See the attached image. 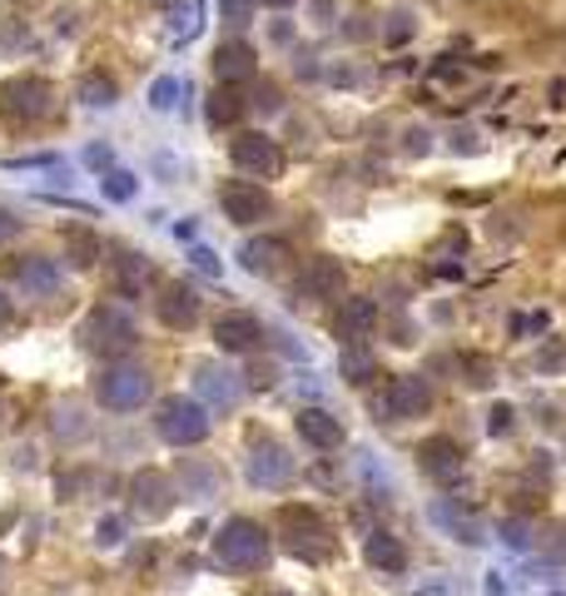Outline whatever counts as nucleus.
Here are the masks:
<instances>
[{
    "label": "nucleus",
    "mask_w": 566,
    "mask_h": 596,
    "mask_svg": "<svg viewBox=\"0 0 566 596\" xmlns=\"http://www.w3.org/2000/svg\"><path fill=\"white\" fill-rule=\"evenodd\" d=\"M268 552H274V531L254 517H229L224 527L209 537V562H215L219 572H239V576L258 572V566L268 562Z\"/></svg>",
    "instance_id": "nucleus-1"
},
{
    "label": "nucleus",
    "mask_w": 566,
    "mask_h": 596,
    "mask_svg": "<svg viewBox=\"0 0 566 596\" xmlns=\"http://www.w3.org/2000/svg\"><path fill=\"white\" fill-rule=\"evenodd\" d=\"M278 537H284V552L299 557L309 566H323L338 557V537L333 527L319 517V507H303V502H289L278 507Z\"/></svg>",
    "instance_id": "nucleus-2"
},
{
    "label": "nucleus",
    "mask_w": 566,
    "mask_h": 596,
    "mask_svg": "<svg viewBox=\"0 0 566 596\" xmlns=\"http://www.w3.org/2000/svg\"><path fill=\"white\" fill-rule=\"evenodd\" d=\"M80 343H85L95 358H105V363H119L125 353H135L139 328H135V318H129L125 304H95L85 314V324H80Z\"/></svg>",
    "instance_id": "nucleus-3"
},
{
    "label": "nucleus",
    "mask_w": 566,
    "mask_h": 596,
    "mask_svg": "<svg viewBox=\"0 0 566 596\" xmlns=\"http://www.w3.org/2000/svg\"><path fill=\"white\" fill-rule=\"evenodd\" d=\"M154 398V378L139 363H105V369L95 373V402L105 412H139L145 402Z\"/></svg>",
    "instance_id": "nucleus-4"
},
{
    "label": "nucleus",
    "mask_w": 566,
    "mask_h": 596,
    "mask_svg": "<svg viewBox=\"0 0 566 596\" xmlns=\"http://www.w3.org/2000/svg\"><path fill=\"white\" fill-rule=\"evenodd\" d=\"M209 408H204L199 398H184V393H174V398H164L160 408H154V433L164 437L170 447H199L204 437H209Z\"/></svg>",
    "instance_id": "nucleus-5"
},
{
    "label": "nucleus",
    "mask_w": 566,
    "mask_h": 596,
    "mask_svg": "<svg viewBox=\"0 0 566 596\" xmlns=\"http://www.w3.org/2000/svg\"><path fill=\"white\" fill-rule=\"evenodd\" d=\"M0 115L11 119L15 130L21 125H41L55 115V85L41 75H15L0 85Z\"/></svg>",
    "instance_id": "nucleus-6"
},
{
    "label": "nucleus",
    "mask_w": 566,
    "mask_h": 596,
    "mask_svg": "<svg viewBox=\"0 0 566 596\" xmlns=\"http://www.w3.org/2000/svg\"><path fill=\"white\" fill-rule=\"evenodd\" d=\"M432 408V388L423 373H397V378H388V388L373 398V412L383 418V423H413V418H423V412Z\"/></svg>",
    "instance_id": "nucleus-7"
},
{
    "label": "nucleus",
    "mask_w": 566,
    "mask_h": 596,
    "mask_svg": "<svg viewBox=\"0 0 566 596\" xmlns=\"http://www.w3.org/2000/svg\"><path fill=\"white\" fill-rule=\"evenodd\" d=\"M244 477H249V488H258V492H284L293 477H299V463L289 457V447H284V443L264 437V443L249 447Z\"/></svg>",
    "instance_id": "nucleus-8"
},
{
    "label": "nucleus",
    "mask_w": 566,
    "mask_h": 596,
    "mask_svg": "<svg viewBox=\"0 0 566 596\" xmlns=\"http://www.w3.org/2000/svg\"><path fill=\"white\" fill-rule=\"evenodd\" d=\"M174 502H180V488H174L160 467H139V472L129 477V507H135L145 522L170 517Z\"/></svg>",
    "instance_id": "nucleus-9"
},
{
    "label": "nucleus",
    "mask_w": 566,
    "mask_h": 596,
    "mask_svg": "<svg viewBox=\"0 0 566 596\" xmlns=\"http://www.w3.org/2000/svg\"><path fill=\"white\" fill-rule=\"evenodd\" d=\"M219 209H224L229 224L249 229V224H264V219L274 214V199H268V189L254 185V179H224V185H219Z\"/></svg>",
    "instance_id": "nucleus-10"
},
{
    "label": "nucleus",
    "mask_w": 566,
    "mask_h": 596,
    "mask_svg": "<svg viewBox=\"0 0 566 596\" xmlns=\"http://www.w3.org/2000/svg\"><path fill=\"white\" fill-rule=\"evenodd\" d=\"M229 160H234V170L258 174V179H278V174H284V150H278V140H268L264 130L234 135V140H229Z\"/></svg>",
    "instance_id": "nucleus-11"
},
{
    "label": "nucleus",
    "mask_w": 566,
    "mask_h": 596,
    "mask_svg": "<svg viewBox=\"0 0 566 596\" xmlns=\"http://www.w3.org/2000/svg\"><path fill=\"white\" fill-rule=\"evenodd\" d=\"M343 289H348V269H343V259H333V254L309 259V264H303V273H299V283H293V293H299V299H309V304L343 299Z\"/></svg>",
    "instance_id": "nucleus-12"
},
{
    "label": "nucleus",
    "mask_w": 566,
    "mask_h": 596,
    "mask_svg": "<svg viewBox=\"0 0 566 596\" xmlns=\"http://www.w3.org/2000/svg\"><path fill=\"white\" fill-rule=\"evenodd\" d=\"M413 457H417V472L432 477V482H458L462 467H467V453H462V443H458V437H448V433L423 437Z\"/></svg>",
    "instance_id": "nucleus-13"
},
{
    "label": "nucleus",
    "mask_w": 566,
    "mask_h": 596,
    "mask_svg": "<svg viewBox=\"0 0 566 596\" xmlns=\"http://www.w3.org/2000/svg\"><path fill=\"white\" fill-rule=\"evenodd\" d=\"M194 398H199L204 408L229 412L244 398V378H239L234 369H224V363H194Z\"/></svg>",
    "instance_id": "nucleus-14"
},
{
    "label": "nucleus",
    "mask_w": 566,
    "mask_h": 596,
    "mask_svg": "<svg viewBox=\"0 0 566 596\" xmlns=\"http://www.w3.org/2000/svg\"><path fill=\"white\" fill-rule=\"evenodd\" d=\"M215 343L224 358H244L264 343V324H258V314H249V308H229V314L215 318Z\"/></svg>",
    "instance_id": "nucleus-15"
},
{
    "label": "nucleus",
    "mask_w": 566,
    "mask_h": 596,
    "mask_svg": "<svg viewBox=\"0 0 566 596\" xmlns=\"http://www.w3.org/2000/svg\"><path fill=\"white\" fill-rule=\"evenodd\" d=\"M11 283L25 299H50V293H60L65 269L55 259H45V254H21V259H11Z\"/></svg>",
    "instance_id": "nucleus-16"
},
{
    "label": "nucleus",
    "mask_w": 566,
    "mask_h": 596,
    "mask_svg": "<svg viewBox=\"0 0 566 596\" xmlns=\"http://www.w3.org/2000/svg\"><path fill=\"white\" fill-rule=\"evenodd\" d=\"M428 517H432V527L448 531L452 542H467V547H482V542H487V531H482L477 512H467L458 498H438V502L428 507Z\"/></svg>",
    "instance_id": "nucleus-17"
},
{
    "label": "nucleus",
    "mask_w": 566,
    "mask_h": 596,
    "mask_svg": "<svg viewBox=\"0 0 566 596\" xmlns=\"http://www.w3.org/2000/svg\"><path fill=\"white\" fill-rule=\"evenodd\" d=\"M215 75L219 85H244V80L258 75V50L249 40H219L215 45Z\"/></svg>",
    "instance_id": "nucleus-18"
},
{
    "label": "nucleus",
    "mask_w": 566,
    "mask_h": 596,
    "mask_svg": "<svg viewBox=\"0 0 566 596\" xmlns=\"http://www.w3.org/2000/svg\"><path fill=\"white\" fill-rule=\"evenodd\" d=\"M154 314H160L164 328L184 334V328L199 324V293H194L189 283H164L160 299H154Z\"/></svg>",
    "instance_id": "nucleus-19"
},
{
    "label": "nucleus",
    "mask_w": 566,
    "mask_h": 596,
    "mask_svg": "<svg viewBox=\"0 0 566 596\" xmlns=\"http://www.w3.org/2000/svg\"><path fill=\"white\" fill-rule=\"evenodd\" d=\"M293 428H299V437L309 447H319V453H333V447H343V423L333 418L328 408H319V402H309V408H299V418H293Z\"/></svg>",
    "instance_id": "nucleus-20"
},
{
    "label": "nucleus",
    "mask_w": 566,
    "mask_h": 596,
    "mask_svg": "<svg viewBox=\"0 0 566 596\" xmlns=\"http://www.w3.org/2000/svg\"><path fill=\"white\" fill-rule=\"evenodd\" d=\"M373 328H378V304H373V299H343L338 318H333L338 343H368Z\"/></svg>",
    "instance_id": "nucleus-21"
},
{
    "label": "nucleus",
    "mask_w": 566,
    "mask_h": 596,
    "mask_svg": "<svg viewBox=\"0 0 566 596\" xmlns=\"http://www.w3.org/2000/svg\"><path fill=\"white\" fill-rule=\"evenodd\" d=\"M109 283H115L119 299H145V283H150V264H145V254L115 249V259H109Z\"/></svg>",
    "instance_id": "nucleus-22"
},
{
    "label": "nucleus",
    "mask_w": 566,
    "mask_h": 596,
    "mask_svg": "<svg viewBox=\"0 0 566 596\" xmlns=\"http://www.w3.org/2000/svg\"><path fill=\"white\" fill-rule=\"evenodd\" d=\"M363 557H368V566L373 572H383V576H403L407 572V547L397 542L393 531H368V542H363Z\"/></svg>",
    "instance_id": "nucleus-23"
},
{
    "label": "nucleus",
    "mask_w": 566,
    "mask_h": 596,
    "mask_svg": "<svg viewBox=\"0 0 566 596\" xmlns=\"http://www.w3.org/2000/svg\"><path fill=\"white\" fill-rule=\"evenodd\" d=\"M289 254H293L289 238H274V234H268V238H249L244 249H239V264H244L249 273H278V264L289 259Z\"/></svg>",
    "instance_id": "nucleus-24"
},
{
    "label": "nucleus",
    "mask_w": 566,
    "mask_h": 596,
    "mask_svg": "<svg viewBox=\"0 0 566 596\" xmlns=\"http://www.w3.org/2000/svg\"><path fill=\"white\" fill-rule=\"evenodd\" d=\"M249 109V100L239 95V85H219L215 95H209V105H204V119L215 125V130H229V125H239Z\"/></svg>",
    "instance_id": "nucleus-25"
},
{
    "label": "nucleus",
    "mask_w": 566,
    "mask_h": 596,
    "mask_svg": "<svg viewBox=\"0 0 566 596\" xmlns=\"http://www.w3.org/2000/svg\"><path fill=\"white\" fill-rule=\"evenodd\" d=\"M338 373H343V383H353V388L373 383V378H378V358H373V348H368V343H343Z\"/></svg>",
    "instance_id": "nucleus-26"
},
{
    "label": "nucleus",
    "mask_w": 566,
    "mask_h": 596,
    "mask_svg": "<svg viewBox=\"0 0 566 596\" xmlns=\"http://www.w3.org/2000/svg\"><path fill=\"white\" fill-rule=\"evenodd\" d=\"M76 95L85 100V105H95V109H109V105H115V100H119V85L105 75V70H90V75L80 80V90H76Z\"/></svg>",
    "instance_id": "nucleus-27"
},
{
    "label": "nucleus",
    "mask_w": 566,
    "mask_h": 596,
    "mask_svg": "<svg viewBox=\"0 0 566 596\" xmlns=\"http://www.w3.org/2000/svg\"><path fill=\"white\" fill-rule=\"evenodd\" d=\"M180 482H184V498H189V502H209V498H215V467L184 463L180 467Z\"/></svg>",
    "instance_id": "nucleus-28"
},
{
    "label": "nucleus",
    "mask_w": 566,
    "mask_h": 596,
    "mask_svg": "<svg viewBox=\"0 0 566 596\" xmlns=\"http://www.w3.org/2000/svg\"><path fill=\"white\" fill-rule=\"evenodd\" d=\"M100 189H105V199H115V204H129V199H135V174L109 170L105 179H100Z\"/></svg>",
    "instance_id": "nucleus-29"
},
{
    "label": "nucleus",
    "mask_w": 566,
    "mask_h": 596,
    "mask_svg": "<svg viewBox=\"0 0 566 596\" xmlns=\"http://www.w3.org/2000/svg\"><path fill=\"white\" fill-rule=\"evenodd\" d=\"M70 249H76V264H80V269H90V264L105 254V249H100V238L85 234V229H70Z\"/></svg>",
    "instance_id": "nucleus-30"
},
{
    "label": "nucleus",
    "mask_w": 566,
    "mask_h": 596,
    "mask_svg": "<svg viewBox=\"0 0 566 596\" xmlns=\"http://www.w3.org/2000/svg\"><path fill=\"white\" fill-rule=\"evenodd\" d=\"M180 95H184V80H174V75H160L150 85V105L154 109H174V100H180Z\"/></svg>",
    "instance_id": "nucleus-31"
},
{
    "label": "nucleus",
    "mask_w": 566,
    "mask_h": 596,
    "mask_svg": "<svg viewBox=\"0 0 566 596\" xmlns=\"http://www.w3.org/2000/svg\"><path fill=\"white\" fill-rule=\"evenodd\" d=\"M462 378H467L472 388H487V383H492V358L467 353V358H462Z\"/></svg>",
    "instance_id": "nucleus-32"
},
{
    "label": "nucleus",
    "mask_w": 566,
    "mask_h": 596,
    "mask_svg": "<svg viewBox=\"0 0 566 596\" xmlns=\"http://www.w3.org/2000/svg\"><path fill=\"white\" fill-rule=\"evenodd\" d=\"M219 15H224L229 31H244L249 15H254V0H219Z\"/></svg>",
    "instance_id": "nucleus-33"
},
{
    "label": "nucleus",
    "mask_w": 566,
    "mask_h": 596,
    "mask_svg": "<svg viewBox=\"0 0 566 596\" xmlns=\"http://www.w3.org/2000/svg\"><path fill=\"white\" fill-rule=\"evenodd\" d=\"M512 428H517V408H512V402H497V408L487 412V433L492 437H507Z\"/></svg>",
    "instance_id": "nucleus-34"
},
{
    "label": "nucleus",
    "mask_w": 566,
    "mask_h": 596,
    "mask_svg": "<svg viewBox=\"0 0 566 596\" xmlns=\"http://www.w3.org/2000/svg\"><path fill=\"white\" fill-rule=\"evenodd\" d=\"M95 542L100 547H119V542H125V517H100L95 522Z\"/></svg>",
    "instance_id": "nucleus-35"
},
{
    "label": "nucleus",
    "mask_w": 566,
    "mask_h": 596,
    "mask_svg": "<svg viewBox=\"0 0 566 596\" xmlns=\"http://www.w3.org/2000/svg\"><path fill=\"white\" fill-rule=\"evenodd\" d=\"M562 369H566V343H556L552 338V343L536 353V373H562Z\"/></svg>",
    "instance_id": "nucleus-36"
},
{
    "label": "nucleus",
    "mask_w": 566,
    "mask_h": 596,
    "mask_svg": "<svg viewBox=\"0 0 566 596\" xmlns=\"http://www.w3.org/2000/svg\"><path fill=\"white\" fill-rule=\"evenodd\" d=\"M527 531H532V522H527V517H507V522H503V542H507V547H517V552H522V547L532 542V537H527Z\"/></svg>",
    "instance_id": "nucleus-37"
},
{
    "label": "nucleus",
    "mask_w": 566,
    "mask_h": 596,
    "mask_svg": "<svg viewBox=\"0 0 566 596\" xmlns=\"http://www.w3.org/2000/svg\"><path fill=\"white\" fill-rule=\"evenodd\" d=\"M189 259H194V269H199V273H209V279H219V273H224V264L215 259V249H204V244L189 254Z\"/></svg>",
    "instance_id": "nucleus-38"
},
{
    "label": "nucleus",
    "mask_w": 566,
    "mask_h": 596,
    "mask_svg": "<svg viewBox=\"0 0 566 596\" xmlns=\"http://www.w3.org/2000/svg\"><path fill=\"white\" fill-rule=\"evenodd\" d=\"M60 164V154H25V160H5V170H50Z\"/></svg>",
    "instance_id": "nucleus-39"
},
{
    "label": "nucleus",
    "mask_w": 566,
    "mask_h": 596,
    "mask_svg": "<svg viewBox=\"0 0 566 596\" xmlns=\"http://www.w3.org/2000/svg\"><path fill=\"white\" fill-rule=\"evenodd\" d=\"M546 328V314H522V318H512V338H522V334H542Z\"/></svg>",
    "instance_id": "nucleus-40"
},
{
    "label": "nucleus",
    "mask_w": 566,
    "mask_h": 596,
    "mask_svg": "<svg viewBox=\"0 0 566 596\" xmlns=\"http://www.w3.org/2000/svg\"><path fill=\"white\" fill-rule=\"evenodd\" d=\"M85 164H95V170H109V164H115V150H109V144H90V150H85Z\"/></svg>",
    "instance_id": "nucleus-41"
},
{
    "label": "nucleus",
    "mask_w": 566,
    "mask_h": 596,
    "mask_svg": "<svg viewBox=\"0 0 566 596\" xmlns=\"http://www.w3.org/2000/svg\"><path fill=\"white\" fill-rule=\"evenodd\" d=\"M407 154H428L432 150V135L428 130H407V144H403Z\"/></svg>",
    "instance_id": "nucleus-42"
},
{
    "label": "nucleus",
    "mask_w": 566,
    "mask_h": 596,
    "mask_svg": "<svg viewBox=\"0 0 566 596\" xmlns=\"http://www.w3.org/2000/svg\"><path fill=\"white\" fill-rule=\"evenodd\" d=\"M407 35H413V25H407V15H397V25H393V31H388V40H393V45H403Z\"/></svg>",
    "instance_id": "nucleus-43"
},
{
    "label": "nucleus",
    "mask_w": 566,
    "mask_h": 596,
    "mask_svg": "<svg viewBox=\"0 0 566 596\" xmlns=\"http://www.w3.org/2000/svg\"><path fill=\"white\" fill-rule=\"evenodd\" d=\"M15 229H21V224H15V219H11V214H5V209H0V244H5V238H11V234H15Z\"/></svg>",
    "instance_id": "nucleus-44"
},
{
    "label": "nucleus",
    "mask_w": 566,
    "mask_h": 596,
    "mask_svg": "<svg viewBox=\"0 0 566 596\" xmlns=\"http://www.w3.org/2000/svg\"><path fill=\"white\" fill-rule=\"evenodd\" d=\"M258 5H268V11H289L293 0H258Z\"/></svg>",
    "instance_id": "nucleus-45"
},
{
    "label": "nucleus",
    "mask_w": 566,
    "mask_h": 596,
    "mask_svg": "<svg viewBox=\"0 0 566 596\" xmlns=\"http://www.w3.org/2000/svg\"><path fill=\"white\" fill-rule=\"evenodd\" d=\"M5 318H11V299H5V293H0V324H5Z\"/></svg>",
    "instance_id": "nucleus-46"
},
{
    "label": "nucleus",
    "mask_w": 566,
    "mask_h": 596,
    "mask_svg": "<svg viewBox=\"0 0 566 596\" xmlns=\"http://www.w3.org/2000/svg\"><path fill=\"white\" fill-rule=\"evenodd\" d=\"M264 596H293V592H264Z\"/></svg>",
    "instance_id": "nucleus-47"
},
{
    "label": "nucleus",
    "mask_w": 566,
    "mask_h": 596,
    "mask_svg": "<svg viewBox=\"0 0 566 596\" xmlns=\"http://www.w3.org/2000/svg\"><path fill=\"white\" fill-rule=\"evenodd\" d=\"M546 596H566V592H546Z\"/></svg>",
    "instance_id": "nucleus-48"
},
{
    "label": "nucleus",
    "mask_w": 566,
    "mask_h": 596,
    "mask_svg": "<svg viewBox=\"0 0 566 596\" xmlns=\"http://www.w3.org/2000/svg\"><path fill=\"white\" fill-rule=\"evenodd\" d=\"M154 5H170V0H154Z\"/></svg>",
    "instance_id": "nucleus-49"
},
{
    "label": "nucleus",
    "mask_w": 566,
    "mask_h": 596,
    "mask_svg": "<svg viewBox=\"0 0 566 596\" xmlns=\"http://www.w3.org/2000/svg\"><path fill=\"white\" fill-rule=\"evenodd\" d=\"M0 582H5V566H0Z\"/></svg>",
    "instance_id": "nucleus-50"
}]
</instances>
